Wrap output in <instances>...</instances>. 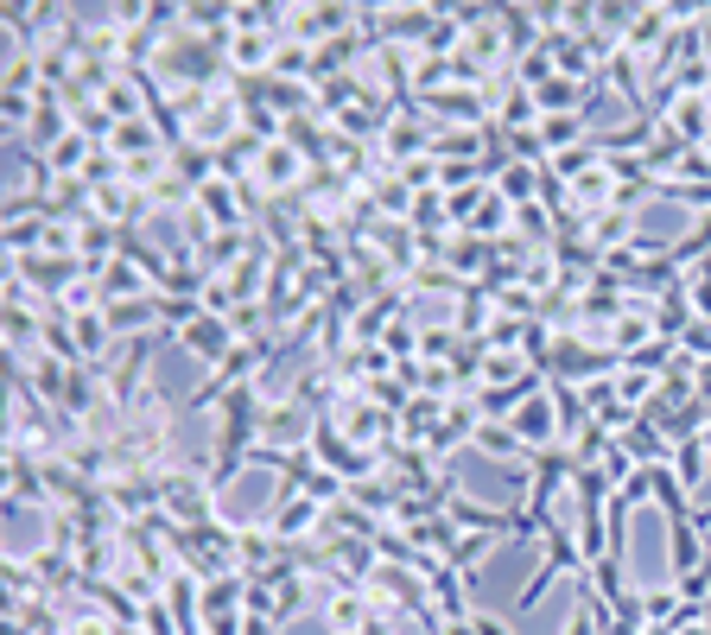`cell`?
I'll list each match as a JSON object with an SVG mask.
<instances>
[{
	"label": "cell",
	"mask_w": 711,
	"mask_h": 635,
	"mask_svg": "<svg viewBox=\"0 0 711 635\" xmlns=\"http://www.w3.org/2000/svg\"><path fill=\"white\" fill-rule=\"evenodd\" d=\"M229 57H235V64H267V39H261V32H235Z\"/></svg>",
	"instance_id": "obj_2"
},
{
	"label": "cell",
	"mask_w": 711,
	"mask_h": 635,
	"mask_svg": "<svg viewBox=\"0 0 711 635\" xmlns=\"http://www.w3.org/2000/svg\"><path fill=\"white\" fill-rule=\"evenodd\" d=\"M184 343H191V356H229V325H216V318H191L184 325Z\"/></svg>",
	"instance_id": "obj_1"
}]
</instances>
